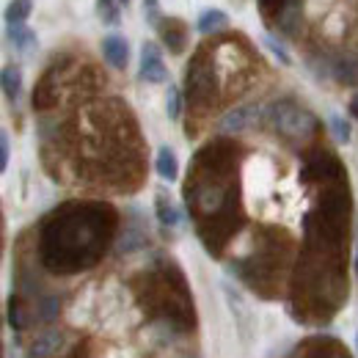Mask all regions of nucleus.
I'll return each mask as SVG.
<instances>
[{
    "mask_svg": "<svg viewBox=\"0 0 358 358\" xmlns=\"http://www.w3.org/2000/svg\"><path fill=\"white\" fill-rule=\"evenodd\" d=\"M155 213H157V221L169 229H177L182 224V210L171 201V196H166L163 190L155 193Z\"/></svg>",
    "mask_w": 358,
    "mask_h": 358,
    "instance_id": "0eeeda50",
    "label": "nucleus"
},
{
    "mask_svg": "<svg viewBox=\"0 0 358 358\" xmlns=\"http://www.w3.org/2000/svg\"><path fill=\"white\" fill-rule=\"evenodd\" d=\"M143 243H146V237H143L141 231L127 229V231H124V237H122V243H119V251H122V254H130V251H135V248H141Z\"/></svg>",
    "mask_w": 358,
    "mask_h": 358,
    "instance_id": "f3484780",
    "label": "nucleus"
},
{
    "mask_svg": "<svg viewBox=\"0 0 358 358\" xmlns=\"http://www.w3.org/2000/svg\"><path fill=\"white\" fill-rule=\"evenodd\" d=\"M166 113L171 122H177L179 113H182V94L177 86H169V91H166Z\"/></svg>",
    "mask_w": 358,
    "mask_h": 358,
    "instance_id": "dca6fc26",
    "label": "nucleus"
},
{
    "mask_svg": "<svg viewBox=\"0 0 358 358\" xmlns=\"http://www.w3.org/2000/svg\"><path fill=\"white\" fill-rule=\"evenodd\" d=\"M328 130L334 135V141L342 143V146H348L353 141V124L345 116H339V113H331L328 116Z\"/></svg>",
    "mask_w": 358,
    "mask_h": 358,
    "instance_id": "f8f14e48",
    "label": "nucleus"
},
{
    "mask_svg": "<svg viewBox=\"0 0 358 358\" xmlns=\"http://www.w3.org/2000/svg\"><path fill=\"white\" fill-rule=\"evenodd\" d=\"M259 119H262V108L259 105H240V108L226 113L218 127H221V133H243V130L254 127Z\"/></svg>",
    "mask_w": 358,
    "mask_h": 358,
    "instance_id": "7ed1b4c3",
    "label": "nucleus"
},
{
    "mask_svg": "<svg viewBox=\"0 0 358 358\" xmlns=\"http://www.w3.org/2000/svg\"><path fill=\"white\" fill-rule=\"evenodd\" d=\"M6 39L8 45L20 52H34L39 47V39H36V31H31L25 22H11L6 25Z\"/></svg>",
    "mask_w": 358,
    "mask_h": 358,
    "instance_id": "39448f33",
    "label": "nucleus"
},
{
    "mask_svg": "<svg viewBox=\"0 0 358 358\" xmlns=\"http://www.w3.org/2000/svg\"><path fill=\"white\" fill-rule=\"evenodd\" d=\"M0 83H3V94L8 102H17L20 94H22V69L20 66H3V75H0Z\"/></svg>",
    "mask_w": 358,
    "mask_h": 358,
    "instance_id": "1a4fd4ad",
    "label": "nucleus"
},
{
    "mask_svg": "<svg viewBox=\"0 0 358 358\" xmlns=\"http://www.w3.org/2000/svg\"><path fill=\"white\" fill-rule=\"evenodd\" d=\"M119 3H122V6H124V8H127V6H130V0H119Z\"/></svg>",
    "mask_w": 358,
    "mask_h": 358,
    "instance_id": "5701e85b",
    "label": "nucleus"
},
{
    "mask_svg": "<svg viewBox=\"0 0 358 358\" xmlns=\"http://www.w3.org/2000/svg\"><path fill=\"white\" fill-rule=\"evenodd\" d=\"M224 25H226V11H221V8H204V11L199 14V22H196L199 34H204V36H213V34L221 31Z\"/></svg>",
    "mask_w": 358,
    "mask_h": 358,
    "instance_id": "9b49d317",
    "label": "nucleus"
},
{
    "mask_svg": "<svg viewBox=\"0 0 358 358\" xmlns=\"http://www.w3.org/2000/svg\"><path fill=\"white\" fill-rule=\"evenodd\" d=\"M138 78L143 83L160 86L169 83V66L163 64V52L155 42H143L141 45V66H138Z\"/></svg>",
    "mask_w": 358,
    "mask_h": 358,
    "instance_id": "f03ea898",
    "label": "nucleus"
},
{
    "mask_svg": "<svg viewBox=\"0 0 358 358\" xmlns=\"http://www.w3.org/2000/svg\"><path fill=\"white\" fill-rule=\"evenodd\" d=\"M262 45L268 47V52L281 64V66H292V55H289V50L281 45L275 36H270V34L268 36H262Z\"/></svg>",
    "mask_w": 358,
    "mask_h": 358,
    "instance_id": "2eb2a0df",
    "label": "nucleus"
},
{
    "mask_svg": "<svg viewBox=\"0 0 358 358\" xmlns=\"http://www.w3.org/2000/svg\"><path fill=\"white\" fill-rule=\"evenodd\" d=\"M122 3L119 0H96V14H99V20L105 22V25H119V20H122Z\"/></svg>",
    "mask_w": 358,
    "mask_h": 358,
    "instance_id": "4468645a",
    "label": "nucleus"
},
{
    "mask_svg": "<svg viewBox=\"0 0 358 358\" xmlns=\"http://www.w3.org/2000/svg\"><path fill=\"white\" fill-rule=\"evenodd\" d=\"M356 275H358V240H356Z\"/></svg>",
    "mask_w": 358,
    "mask_h": 358,
    "instance_id": "4be33fe9",
    "label": "nucleus"
},
{
    "mask_svg": "<svg viewBox=\"0 0 358 358\" xmlns=\"http://www.w3.org/2000/svg\"><path fill=\"white\" fill-rule=\"evenodd\" d=\"M356 350H358V334H356Z\"/></svg>",
    "mask_w": 358,
    "mask_h": 358,
    "instance_id": "b1692460",
    "label": "nucleus"
},
{
    "mask_svg": "<svg viewBox=\"0 0 358 358\" xmlns=\"http://www.w3.org/2000/svg\"><path fill=\"white\" fill-rule=\"evenodd\" d=\"M157 31H160V36H163V42L166 47L171 50V52H182L185 50V36H187V28H185V22H179V20H163L160 25H157Z\"/></svg>",
    "mask_w": 358,
    "mask_h": 358,
    "instance_id": "6e6552de",
    "label": "nucleus"
},
{
    "mask_svg": "<svg viewBox=\"0 0 358 358\" xmlns=\"http://www.w3.org/2000/svg\"><path fill=\"white\" fill-rule=\"evenodd\" d=\"M350 116L358 119V91L353 94V99H350Z\"/></svg>",
    "mask_w": 358,
    "mask_h": 358,
    "instance_id": "412c9836",
    "label": "nucleus"
},
{
    "mask_svg": "<svg viewBox=\"0 0 358 358\" xmlns=\"http://www.w3.org/2000/svg\"><path fill=\"white\" fill-rule=\"evenodd\" d=\"M102 58L113 69H127V64H130V45H127V39L122 34H108L102 39Z\"/></svg>",
    "mask_w": 358,
    "mask_h": 358,
    "instance_id": "20e7f679",
    "label": "nucleus"
},
{
    "mask_svg": "<svg viewBox=\"0 0 358 358\" xmlns=\"http://www.w3.org/2000/svg\"><path fill=\"white\" fill-rule=\"evenodd\" d=\"M265 116H268L270 127L284 138H309L317 130V119L312 113L306 108H298L295 102H287V99L273 102L265 110Z\"/></svg>",
    "mask_w": 358,
    "mask_h": 358,
    "instance_id": "f257e3e1",
    "label": "nucleus"
},
{
    "mask_svg": "<svg viewBox=\"0 0 358 358\" xmlns=\"http://www.w3.org/2000/svg\"><path fill=\"white\" fill-rule=\"evenodd\" d=\"M155 171L157 177L166 182H177L179 179V157L171 146H160L155 155Z\"/></svg>",
    "mask_w": 358,
    "mask_h": 358,
    "instance_id": "423d86ee",
    "label": "nucleus"
},
{
    "mask_svg": "<svg viewBox=\"0 0 358 358\" xmlns=\"http://www.w3.org/2000/svg\"><path fill=\"white\" fill-rule=\"evenodd\" d=\"M143 20L146 25L157 28L163 22V11H160V0H143Z\"/></svg>",
    "mask_w": 358,
    "mask_h": 358,
    "instance_id": "a211bd4d",
    "label": "nucleus"
},
{
    "mask_svg": "<svg viewBox=\"0 0 358 358\" xmlns=\"http://www.w3.org/2000/svg\"><path fill=\"white\" fill-rule=\"evenodd\" d=\"M61 309V303H58V298H47L42 301V320H52L55 314Z\"/></svg>",
    "mask_w": 358,
    "mask_h": 358,
    "instance_id": "aec40b11",
    "label": "nucleus"
},
{
    "mask_svg": "<svg viewBox=\"0 0 358 358\" xmlns=\"http://www.w3.org/2000/svg\"><path fill=\"white\" fill-rule=\"evenodd\" d=\"M8 157H11V138L3 130V133H0V171L8 169Z\"/></svg>",
    "mask_w": 358,
    "mask_h": 358,
    "instance_id": "6ab92c4d",
    "label": "nucleus"
},
{
    "mask_svg": "<svg viewBox=\"0 0 358 358\" xmlns=\"http://www.w3.org/2000/svg\"><path fill=\"white\" fill-rule=\"evenodd\" d=\"M61 342H64V334L47 331V334H42V336L31 345V358H47V356H52V353H58Z\"/></svg>",
    "mask_w": 358,
    "mask_h": 358,
    "instance_id": "9d476101",
    "label": "nucleus"
},
{
    "mask_svg": "<svg viewBox=\"0 0 358 358\" xmlns=\"http://www.w3.org/2000/svg\"><path fill=\"white\" fill-rule=\"evenodd\" d=\"M31 11H34V0H11V3L6 6V25H11V22H25V20L31 17Z\"/></svg>",
    "mask_w": 358,
    "mask_h": 358,
    "instance_id": "ddd939ff",
    "label": "nucleus"
}]
</instances>
